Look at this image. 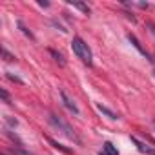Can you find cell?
<instances>
[{
    "label": "cell",
    "mask_w": 155,
    "mask_h": 155,
    "mask_svg": "<svg viewBox=\"0 0 155 155\" xmlns=\"http://www.w3.org/2000/svg\"><path fill=\"white\" fill-rule=\"evenodd\" d=\"M38 6H42V8H48V6H49V2H38Z\"/></svg>",
    "instance_id": "cell-15"
},
{
    "label": "cell",
    "mask_w": 155,
    "mask_h": 155,
    "mask_svg": "<svg viewBox=\"0 0 155 155\" xmlns=\"http://www.w3.org/2000/svg\"><path fill=\"white\" fill-rule=\"evenodd\" d=\"M71 6H73V8H77V9H81V11H82V13H86V15H90V11H91V9H90V6H88V4H82V2H73Z\"/></svg>",
    "instance_id": "cell-7"
},
{
    "label": "cell",
    "mask_w": 155,
    "mask_h": 155,
    "mask_svg": "<svg viewBox=\"0 0 155 155\" xmlns=\"http://www.w3.org/2000/svg\"><path fill=\"white\" fill-rule=\"evenodd\" d=\"M8 79H9V81H13V82H18V84H24V81L20 79V77H17V75H13V73H8Z\"/></svg>",
    "instance_id": "cell-11"
},
{
    "label": "cell",
    "mask_w": 155,
    "mask_h": 155,
    "mask_svg": "<svg viewBox=\"0 0 155 155\" xmlns=\"http://www.w3.org/2000/svg\"><path fill=\"white\" fill-rule=\"evenodd\" d=\"M153 75H155V71H153Z\"/></svg>",
    "instance_id": "cell-18"
},
{
    "label": "cell",
    "mask_w": 155,
    "mask_h": 155,
    "mask_svg": "<svg viewBox=\"0 0 155 155\" xmlns=\"http://www.w3.org/2000/svg\"><path fill=\"white\" fill-rule=\"evenodd\" d=\"M128 40H130V42H131V44H133V46H135V48H137V49H139V51H140V53H142V55H144L146 58H148V60H151V62H153V58L150 57V53H148L146 49H142V46H140V42L137 40V37H135V35L128 33Z\"/></svg>",
    "instance_id": "cell-5"
},
{
    "label": "cell",
    "mask_w": 155,
    "mask_h": 155,
    "mask_svg": "<svg viewBox=\"0 0 155 155\" xmlns=\"http://www.w3.org/2000/svg\"><path fill=\"white\" fill-rule=\"evenodd\" d=\"M2 55H4V60H8V62H15V60H17V58H15V55H11L6 48L2 49Z\"/></svg>",
    "instance_id": "cell-10"
},
{
    "label": "cell",
    "mask_w": 155,
    "mask_h": 155,
    "mask_svg": "<svg viewBox=\"0 0 155 155\" xmlns=\"http://www.w3.org/2000/svg\"><path fill=\"white\" fill-rule=\"evenodd\" d=\"M101 155H110V153H106V151H101Z\"/></svg>",
    "instance_id": "cell-16"
},
{
    "label": "cell",
    "mask_w": 155,
    "mask_h": 155,
    "mask_svg": "<svg viewBox=\"0 0 155 155\" xmlns=\"http://www.w3.org/2000/svg\"><path fill=\"white\" fill-rule=\"evenodd\" d=\"M71 49H73V53L77 55V58H81L82 64H86V66H91V64H93V53H91L90 46H88L81 37H73V40H71Z\"/></svg>",
    "instance_id": "cell-1"
},
{
    "label": "cell",
    "mask_w": 155,
    "mask_h": 155,
    "mask_svg": "<svg viewBox=\"0 0 155 155\" xmlns=\"http://www.w3.org/2000/svg\"><path fill=\"white\" fill-rule=\"evenodd\" d=\"M97 110L101 111V113H104L108 119H111V120H117V119H120L119 117V113H115L113 110H110L108 106H104V104H97Z\"/></svg>",
    "instance_id": "cell-6"
},
{
    "label": "cell",
    "mask_w": 155,
    "mask_h": 155,
    "mask_svg": "<svg viewBox=\"0 0 155 155\" xmlns=\"http://www.w3.org/2000/svg\"><path fill=\"white\" fill-rule=\"evenodd\" d=\"M146 26H148V28H150V31H151V33L155 35V24H151V22H148Z\"/></svg>",
    "instance_id": "cell-14"
},
{
    "label": "cell",
    "mask_w": 155,
    "mask_h": 155,
    "mask_svg": "<svg viewBox=\"0 0 155 155\" xmlns=\"http://www.w3.org/2000/svg\"><path fill=\"white\" fill-rule=\"evenodd\" d=\"M60 99H62V104H64L71 113H75V115H79V113H81V110H79V106H77V102L73 101V97L68 95L66 90H60Z\"/></svg>",
    "instance_id": "cell-3"
},
{
    "label": "cell",
    "mask_w": 155,
    "mask_h": 155,
    "mask_svg": "<svg viewBox=\"0 0 155 155\" xmlns=\"http://www.w3.org/2000/svg\"><path fill=\"white\" fill-rule=\"evenodd\" d=\"M17 24H18V28H20V31H22V33H24V35H26V37H29V38H31V40H33V38H35V37H33V33H31V31H29V29H28V28H26V26H24V22H22V20H18V22H17Z\"/></svg>",
    "instance_id": "cell-8"
},
{
    "label": "cell",
    "mask_w": 155,
    "mask_h": 155,
    "mask_svg": "<svg viewBox=\"0 0 155 155\" xmlns=\"http://www.w3.org/2000/svg\"><path fill=\"white\" fill-rule=\"evenodd\" d=\"M131 142L137 146V150H139L140 153H146V155H155V146L146 144V142L139 140V139H137V137H133V135H131Z\"/></svg>",
    "instance_id": "cell-4"
},
{
    "label": "cell",
    "mask_w": 155,
    "mask_h": 155,
    "mask_svg": "<svg viewBox=\"0 0 155 155\" xmlns=\"http://www.w3.org/2000/svg\"><path fill=\"white\" fill-rule=\"evenodd\" d=\"M49 124L57 130V131H60L64 137H68L69 140H73V142H77V144H81V137L77 135V131L66 122V120H62L58 115H55V113H49Z\"/></svg>",
    "instance_id": "cell-2"
},
{
    "label": "cell",
    "mask_w": 155,
    "mask_h": 155,
    "mask_svg": "<svg viewBox=\"0 0 155 155\" xmlns=\"http://www.w3.org/2000/svg\"><path fill=\"white\" fill-rule=\"evenodd\" d=\"M6 120H8V124L9 126H17L18 122H17V119H11V117H6Z\"/></svg>",
    "instance_id": "cell-13"
},
{
    "label": "cell",
    "mask_w": 155,
    "mask_h": 155,
    "mask_svg": "<svg viewBox=\"0 0 155 155\" xmlns=\"http://www.w3.org/2000/svg\"><path fill=\"white\" fill-rule=\"evenodd\" d=\"M151 124H153V128H155V120H153V122H151Z\"/></svg>",
    "instance_id": "cell-17"
},
{
    "label": "cell",
    "mask_w": 155,
    "mask_h": 155,
    "mask_svg": "<svg viewBox=\"0 0 155 155\" xmlns=\"http://www.w3.org/2000/svg\"><path fill=\"white\" fill-rule=\"evenodd\" d=\"M0 95H2V99H4V102H8V104H11V99H9V93H8L6 90H0Z\"/></svg>",
    "instance_id": "cell-12"
},
{
    "label": "cell",
    "mask_w": 155,
    "mask_h": 155,
    "mask_svg": "<svg viewBox=\"0 0 155 155\" xmlns=\"http://www.w3.org/2000/svg\"><path fill=\"white\" fill-rule=\"evenodd\" d=\"M49 53H51V55H53V57H55V60H57V62H58V64H60V66H64V64H66V60H64V57H62V55H60V53H57V51H55V49H49Z\"/></svg>",
    "instance_id": "cell-9"
}]
</instances>
